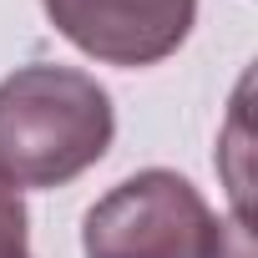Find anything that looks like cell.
<instances>
[{
    "mask_svg": "<svg viewBox=\"0 0 258 258\" xmlns=\"http://www.w3.org/2000/svg\"><path fill=\"white\" fill-rule=\"evenodd\" d=\"M116 137L111 91L56 61L16 66L0 81V177L11 187H66Z\"/></svg>",
    "mask_w": 258,
    "mask_h": 258,
    "instance_id": "obj_1",
    "label": "cell"
},
{
    "mask_svg": "<svg viewBox=\"0 0 258 258\" xmlns=\"http://www.w3.org/2000/svg\"><path fill=\"white\" fill-rule=\"evenodd\" d=\"M228 223L172 167L121 177L81 218L86 258H213Z\"/></svg>",
    "mask_w": 258,
    "mask_h": 258,
    "instance_id": "obj_2",
    "label": "cell"
},
{
    "mask_svg": "<svg viewBox=\"0 0 258 258\" xmlns=\"http://www.w3.org/2000/svg\"><path fill=\"white\" fill-rule=\"evenodd\" d=\"M51 26L91 61L106 66H157L198 21V0H41Z\"/></svg>",
    "mask_w": 258,
    "mask_h": 258,
    "instance_id": "obj_3",
    "label": "cell"
},
{
    "mask_svg": "<svg viewBox=\"0 0 258 258\" xmlns=\"http://www.w3.org/2000/svg\"><path fill=\"white\" fill-rule=\"evenodd\" d=\"M26 238H31V213L21 203V187L0 177V253H31Z\"/></svg>",
    "mask_w": 258,
    "mask_h": 258,
    "instance_id": "obj_4",
    "label": "cell"
},
{
    "mask_svg": "<svg viewBox=\"0 0 258 258\" xmlns=\"http://www.w3.org/2000/svg\"><path fill=\"white\" fill-rule=\"evenodd\" d=\"M213 258H253V238H248V223H228L223 228V238H218V248H213Z\"/></svg>",
    "mask_w": 258,
    "mask_h": 258,
    "instance_id": "obj_5",
    "label": "cell"
},
{
    "mask_svg": "<svg viewBox=\"0 0 258 258\" xmlns=\"http://www.w3.org/2000/svg\"><path fill=\"white\" fill-rule=\"evenodd\" d=\"M0 258H31V253H0Z\"/></svg>",
    "mask_w": 258,
    "mask_h": 258,
    "instance_id": "obj_6",
    "label": "cell"
}]
</instances>
